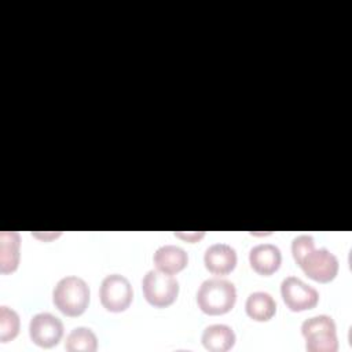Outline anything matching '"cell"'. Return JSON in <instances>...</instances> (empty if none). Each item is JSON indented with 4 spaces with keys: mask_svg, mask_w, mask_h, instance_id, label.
<instances>
[{
    "mask_svg": "<svg viewBox=\"0 0 352 352\" xmlns=\"http://www.w3.org/2000/svg\"><path fill=\"white\" fill-rule=\"evenodd\" d=\"M238 257L232 246L227 243H213L205 250L204 263L213 275H227L236 265Z\"/></svg>",
    "mask_w": 352,
    "mask_h": 352,
    "instance_id": "9c48e42d",
    "label": "cell"
},
{
    "mask_svg": "<svg viewBox=\"0 0 352 352\" xmlns=\"http://www.w3.org/2000/svg\"><path fill=\"white\" fill-rule=\"evenodd\" d=\"M245 309L249 318L257 322L270 320L276 312V302L267 292H253L249 294Z\"/></svg>",
    "mask_w": 352,
    "mask_h": 352,
    "instance_id": "4fadbf2b",
    "label": "cell"
},
{
    "mask_svg": "<svg viewBox=\"0 0 352 352\" xmlns=\"http://www.w3.org/2000/svg\"><path fill=\"white\" fill-rule=\"evenodd\" d=\"M66 351L70 352H95L98 349V338L88 327H76L66 337Z\"/></svg>",
    "mask_w": 352,
    "mask_h": 352,
    "instance_id": "9a60e30c",
    "label": "cell"
},
{
    "mask_svg": "<svg viewBox=\"0 0 352 352\" xmlns=\"http://www.w3.org/2000/svg\"><path fill=\"white\" fill-rule=\"evenodd\" d=\"M250 267L260 275L268 276L276 272L282 263V253L272 243H258L249 252Z\"/></svg>",
    "mask_w": 352,
    "mask_h": 352,
    "instance_id": "30bf717a",
    "label": "cell"
},
{
    "mask_svg": "<svg viewBox=\"0 0 352 352\" xmlns=\"http://www.w3.org/2000/svg\"><path fill=\"white\" fill-rule=\"evenodd\" d=\"M175 235L187 242H197L198 239H201L205 235V232H202V231L201 232H175Z\"/></svg>",
    "mask_w": 352,
    "mask_h": 352,
    "instance_id": "ac0fdd59",
    "label": "cell"
},
{
    "mask_svg": "<svg viewBox=\"0 0 352 352\" xmlns=\"http://www.w3.org/2000/svg\"><path fill=\"white\" fill-rule=\"evenodd\" d=\"M99 297L102 305L110 312L125 311L133 298V290L129 280L120 274L104 276L100 285Z\"/></svg>",
    "mask_w": 352,
    "mask_h": 352,
    "instance_id": "8992f818",
    "label": "cell"
},
{
    "mask_svg": "<svg viewBox=\"0 0 352 352\" xmlns=\"http://www.w3.org/2000/svg\"><path fill=\"white\" fill-rule=\"evenodd\" d=\"M29 336L36 345L51 348L60 341L63 336V323L58 316L50 312L36 314L29 323Z\"/></svg>",
    "mask_w": 352,
    "mask_h": 352,
    "instance_id": "ba28073f",
    "label": "cell"
},
{
    "mask_svg": "<svg viewBox=\"0 0 352 352\" xmlns=\"http://www.w3.org/2000/svg\"><path fill=\"white\" fill-rule=\"evenodd\" d=\"M202 344L210 352H226L235 344V333L227 324H210L202 333Z\"/></svg>",
    "mask_w": 352,
    "mask_h": 352,
    "instance_id": "7c38bea8",
    "label": "cell"
},
{
    "mask_svg": "<svg viewBox=\"0 0 352 352\" xmlns=\"http://www.w3.org/2000/svg\"><path fill=\"white\" fill-rule=\"evenodd\" d=\"M315 248V241L311 235H298L292 242V253L293 258L297 263L304 254H307L311 249Z\"/></svg>",
    "mask_w": 352,
    "mask_h": 352,
    "instance_id": "e0dca14e",
    "label": "cell"
},
{
    "mask_svg": "<svg viewBox=\"0 0 352 352\" xmlns=\"http://www.w3.org/2000/svg\"><path fill=\"white\" fill-rule=\"evenodd\" d=\"M19 234L15 231L1 232L0 245H1V272L8 274L14 272L19 264Z\"/></svg>",
    "mask_w": 352,
    "mask_h": 352,
    "instance_id": "5bb4252c",
    "label": "cell"
},
{
    "mask_svg": "<svg viewBox=\"0 0 352 352\" xmlns=\"http://www.w3.org/2000/svg\"><path fill=\"white\" fill-rule=\"evenodd\" d=\"M301 334L309 352H336L338 349L337 329L333 318L327 315H316L302 322Z\"/></svg>",
    "mask_w": 352,
    "mask_h": 352,
    "instance_id": "3957f363",
    "label": "cell"
},
{
    "mask_svg": "<svg viewBox=\"0 0 352 352\" xmlns=\"http://www.w3.org/2000/svg\"><path fill=\"white\" fill-rule=\"evenodd\" d=\"M280 294L286 307L294 312L312 309L319 301L318 290L297 276H287L282 280Z\"/></svg>",
    "mask_w": 352,
    "mask_h": 352,
    "instance_id": "52a82bcc",
    "label": "cell"
},
{
    "mask_svg": "<svg viewBox=\"0 0 352 352\" xmlns=\"http://www.w3.org/2000/svg\"><path fill=\"white\" fill-rule=\"evenodd\" d=\"M89 286L76 275L63 276L52 290L54 305L66 316H80L89 304Z\"/></svg>",
    "mask_w": 352,
    "mask_h": 352,
    "instance_id": "6da1fadb",
    "label": "cell"
},
{
    "mask_svg": "<svg viewBox=\"0 0 352 352\" xmlns=\"http://www.w3.org/2000/svg\"><path fill=\"white\" fill-rule=\"evenodd\" d=\"M142 290L148 304L164 308L173 304L177 298L179 282L172 274L151 270L142 279Z\"/></svg>",
    "mask_w": 352,
    "mask_h": 352,
    "instance_id": "277c9868",
    "label": "cell"
},
{
    "mask_svg": "<svg viewBox=\"0 0 352 352\" xmlns=\"http://www.w3.org/2000/svg\"><path fill=\"white\" fill-rule=\"evenodd\" d=\"M236 301V289L232 282L221 278H210L201 283L197 292V304L208 315L230 312Z\"/></svg>",
    "mask_w": 352,
    "mask_h": 352,
    "instance_id": "7a4b0ae2",
    "label": "cell"
},
{
    "mask_svg": "<svg viewBox=\"0 0 352 352\" xmlns=\"http://www.w3.org/2000/svg\"><path fill=\"white\" fill-rule=\"evenodd\" d=\"M19 315L10 307H0V341L7 342L14 340L19 333Z\"/></svg>",
    "mask_w": 352,
    "mask_h": 352,
    "instance_id": "2e32d148",
    "label": "cell"
},
{
    "mask_svg": "<svg viewBox=\"0 0 352 352\" xmlns=\"http://www.w3.org/2000/svg\"><path fill=\"white\" fill-rule=\"evenodd\" d=\"M154 265L157 270L166 274H177L184 270L188 264L187 252L176 245L160 246L153 256Z\"/></svg>",
    "mask_w": 352,
    "mask_h": 352,
    "instance_id": "8fae6325",
    "label": "cell"
},
{
    "mask_svg": "<svg viewBox=\"0 0 352 352\" xmlns=\"http://www.w3.org/2000/svg\"><path fill=\"white\" fill-rule=\"evenodd\" d=\"M297 264L308 278L319 283H327L333 280L337 276L340 268L338 258L326 248L311 249L297 261Z\"/></svg>",
    "mask_w": 352,
    "mask_h": 352,
    "instance_id": "5b68a950",
    "label": "cell"
}]
</instances>
